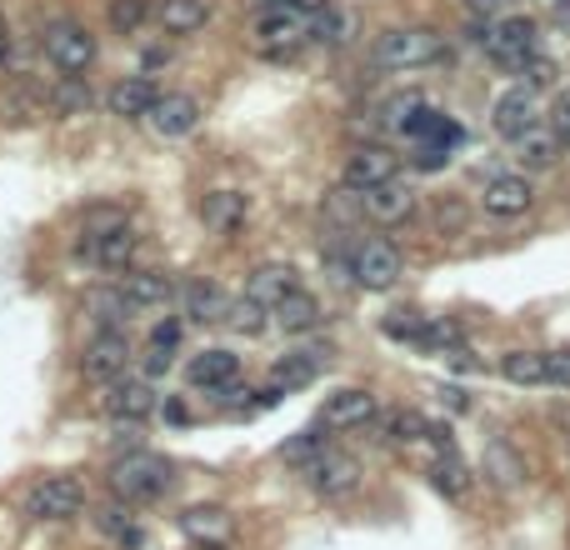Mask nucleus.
<instances>
[{
  "instance_id": "6",
  "label": "nucleus",
  "mask_w": 570,
  "mask_h": 550,
  "mask_svg": "<svg viewBox=\"0 0 570 550\" xmlns=\"http://www.w3.org/2000/svg\"><path fill=\"white\" fill-rule=\"evenodd\" d=\"M351 276L361 291H390V285L406 276V260L390 240H366V246H355L351 256Z\"/></svg>"
},
{
  "instance_id": "21",
  "label": "nucleus",
  "mask_w": 570,
  "mask_h": 550,
  "mask_svg": "<svg viewBox=\"0 0 570 550\" xmlns=\"http://www.w3.org/2000/svg\"><path fill=\"white\" fill-rule=\"evenodd\" d=\"M400 136H406L410 145H455V141H461L455 120H445V110L426 106V100H420V106L400 120Z\"/></svg>"
},
{
  "instance_id": "45",
  "label": "nucleus",
  "mask_w": 570,
  "mask_h": 550,
  "mask_svg": "<svg viewBox=\"0 0 570 550\" xmlns=\"http://www.w3.org/2000/svg\"><path fill=\"white\" fill-rule=\"evenodd\" d=\"M546 386H570V351L546 356Z\"/></svg>"
},
{
  "instance_id": "15",
  "label": "nucleus",
  "mask_w": 570,
  "mask_h": 550,
  "mask_svg": "<svg viewBox=\"0 0 570 550\" xmlns=\"http://www.w3.org/2000/svg\"><path fill=\"white\" fill-rule=\"evenodd\" d=\"M481 205H485V216L495 220H516L536 205V191H530L526 175H491L481 191Z\"/></svg>"
},
{
  "instance_id": "26",
  "label": "nucleus",
  "mask_w": 570,
  "mask_h": 550,
  "mask_svg": "<svg viewBox=\"0 0 570 550\" xmlns=\"http://www.w3.org/2000/svg\"><path fill=\"white\" fill-rule=\"evenodd\" d=\"M136 230L130 226H116V230H106V236H90L86 240V250H90V260H96L100 270H130V260H136Z\"/></svg>"
},
{
  "instance_id": "18",
  "label": "nucleus",
  "mask_w": 570,
  "mask_h": 550,
  "mask_svg": "<svg viewBox=\"0 0 570 550\" xmlns=\"http://www.w3.org/2000/svg\"><path fill=\"white\" fill-rule=\"evenodd\" d=\"M355 201H361V211H366L376 226H400V220L416 216V191L400 181H386V185H376V191L355 195Z\"/></svg>"
},
{
  "instance_id": "10",
  "label": "nucleus",
  "mask_w": 570,
  "mask_h": 550,
  "mask_svg": "<svg viewBox=\"0 0 570 550\" xmlns=\"http://www.w3.org/2000/svg\"><path fill=\"white\" fill-rule=\"evenodd\" d=\"M100 406H106L110 421L140 425L146 416H155V406H161V400H155V386H151V380H130V376H120V380H110V386H106Z\"/></svg>"
},
{
  "instance_id": "43",
  "label": "nucleus",
  "mask_w": 570,
  "mask_h": 550,
  "mask_svg": "<svg viewBox=\"0 0 570 550\" xmlns=\"http://www.w3.org/2000/svg\"><path fill=\"white\" fill-rule=\"evenodd\" d=\"M550 130H556V141L570 151V90H556V100H550Z\"/></svg>"
},
{
  "instance_id": "36",
  "label": "nucleus",
  "mask_w": 570,
  "mask_h": 550,
  "mask_svg": "<svg viewBox=\"0 0 570 550\" xmlns=\"http://www.w3.org/2000/svg\"><path fill=\"white\" fill-rule=\"evenodd\" d=\"M51 106H55V116H80V110L90 106V86H86V76H61V86H55Z\"/></svg>"
},
{
  "instance_id": "34",
  "label": "nucleus",
  "mask_w": 570,
  "mask_h": 550,
  "mask_svg": "<svg viewBox=\"0 0 570 550\" xmlns=\"http://www.w3.org/2000/svg\"><path fill=\"white\" fill-rule=\"evenodd\" d=\"M386 435L400 445H420V441H431V421L420 410H396V416H386Z\"/></svg>"
},
{
  "instance_id": "30",
  "label": "nucleus",
  "mask_w": 570,
  "mask_h": 550,
  "mask_svg": "<svg viewBox=\"0 0 570 550\" xmlns=\"http://www.w3.org/2000/svg\"><path fill=\"white\" fill-rule=\"evenodd\" d=\"M181 526H185V536L205 540V546H221V540L230 536V516L221 506H191L181 516Z\"/></svg>"
},
{
  "instance_id": "49",
  "label": "nucleus",
  "mask_w": 570,
  "mask_h": 550,
  "mask_svg": "<svg viewBox=\"0 0 570 550\" xmlns=\"http://www.w3.org/2000/svg\"><path fill=\"white\" fill-rule=\"evenodd\" d=\"M465 11L471 15H501L506 11V0H465Z\"/></svg>"
},
{
  "instance_id": "42",
  "label": "nucleus",
  "mask_w": 570,
  "mask_h": 550,
  "mask_svg": "<svg viewBox=\"0 0 570 550\" xmlns=\"http://www.w3.org/2000/svg\"><path fill=\"white\" fill-rule=\"evenodd\" d=\"M520 76H526V86H530V90H550V86H556L560 71H556V61H550V55H530Z\"/></svg>"
},
{
  "instance_id": "22",
  "label": "nucleus",
  "mask_w": 570,
  "mask_h": 550,
  "mask_svg": "<svg viewBox=\"0 0 570 550\" xmlns=\"http://www.w3.org/2000/svg\"><path fill=\"white\" fill-rule=\"evenodd\" d=\"M250 216V201L240 191H205L201 195V220L205 230H216V236H236Z\"/></svg>"
},
{
  "instance_id": "46",
  "label": "nucleus",
  "mask_w": 570,
  "mask_h": 550,
  "mask_svg": "<svg viewBox=\"0 0 570 550\" xmlns=\"http://www.w3.org/2000/svg\"><path fill=\"white\" fill-rule=\"evenodd\" d=\"M445 161H451V145H420V155H416L420 171H441Z\"/></svg>"
},
{
  "instance_id": "1",
  "label": "nucleus",
  "mask_w": 570,
  "mask_h": 550,
  "mask_svg": "<svg viewBox=\"0 0 570 550\" xmlns=\"http://www.w3.org/2000/svg\"><path fill=\"white\" fill-rule=\"evenodd\" d=\"M441 55H445V45L431 25H390V31H380L376 45H370V61H376L380 71H420V65H435Z\"/></svg>"
},
{
  "instance_id": "3",
  "label": "nucleus",
  "mask_w": 570,
  "mask_h": 550,
  "mask_svg": "<svg viewBox=\"0 0 570 550\" xmlns=\"http://www.w3.org/2000/svg\"><path fill=\"white\" fill-rule=\"evenodd\" d=\"M481 45H485V61H491V65H501V71L520 76L530 55H540V51H536V45H540V31H536V21H530V15H506V21L485 25Z\"/></svg>"
},
{
  "instance_id": "11",
  "label": "nucleus",
  "mask_w": 570,
  "mask_h": 550,
  "mask_svg": "<svg viewBox=\"0 0 570 550\" xmlns=\"http://www.w3.org/2000/svg\"><path fill=\"white\" fill-rule=\"evenodd\" d=\"M305 41H311V21H305V15H295V11H260L256 45L266 55H295Z\"/></svg>"
},
{
  "instance_id": "24",
  "label": "nucleus",
  "mask_w": 570,
  "mask_h": 550,
  "mask_svg": "<svg viewBox=\"0 0 570 550\" xmlns=\"http://www.w3.org/2000/svg\"><path fill=\"white\" fill-rule=\"evenodd\" d=\"M291 291H301V276H295V266H280V260H266V266L250 270L246 281V295L250 301H260L270 311V305H280Z\"/></svg>"
},
{
  "instance_id": "37",
  "label": "nucleus",
  "mask_w": 570,
  "mask_h": 550,
  "mask_svg": "<svg viewBox=\"0 0 570 550\" xmlns=\"http://www.w3.org/2000/svg\"><path fill=\"white\" fill-rule=\"evenodd\" d=\"M110 31L116 35H136L140 25H146V15H151V0H110Z\"/></svg>"
},
{
  "instance_id": "12",
  "label": "nucleus",
  "mask_w": 570,
  "mask_h": 550,
  "mask_svg": "<svg viewBox=\"0 0 570 550\" xmlns=\"http://www.w3.org/2000/svg\"><path fill=\"white\" fill-rule=\"evenodd\" d=\"M305 475H311L315 496L341 500V496H351V490L361 486V461H355V455H345V451H325L321 461L305 465Z\"/></svg>"
},
{
  "instance_id": "29",
  "label": "nucleus",
  "mask_w": 570,
  "mask_h": 550,
  "mask_svg": "<svg viewBox=\"0 0 570 550\" xmlns=\"http://www.w3.org/2000/svg\"><path fill=\"white\" fill-rule=\"evenodd\" d=\"M86 315H90L96 331H126L136 311H130V301L120 295V285H110V291H90L86 295Z\"/></svg>"
},
{
  "instance_id": "20",
  "label": "nucleus",
  "mask_w": 570,
  "mask_h": 550,
  "mask_svg": "<svg viewBox=\"0 0 570 550\" xmlns=\"http://www.w3.org/2000/svg\"><path fill=\"white\" fill-rule=\"evenodd\" d=\"M155 100H161V90H155V80H146V76H126L106 90V110L116 120H146Z\"/></svg>"
},
{
  "instance_id": "50",
  "label": "nucleus",
  "mask_w": 570,
  "mask_h": 550,
  "mask_svg": "<svg viewBox=\"0 0 570 550\" xmlns=\"http://www.w3.org/2000/svg\"><path fill=\"white\" fill-rule=\"evenodd\" d=\"M11 61V31H6V21H0V65Z\"/></svg>"
},
{
  "instance_id": "2",
  "label": "nucleus",
  "mask_w": 570,
  "mask_h": 550,
  "mask_svg": "<svg viewBox=\"0 0 570 550\" xmlns=\"http://www.w3.org/2000/svg\"><path fill=\"white\" fill-rule=\"evenodd\" d=\"M165 486H171V465L151 451H126L110 465V490H116V500H126V506H136V500H161Z\"/></svg>"
},
{
  "instance_id": "19",
  "label": "nucleus",
  "mask_w": 570,
  "mask_h": 550,
  "mask_svg": "<svg viewBox=\"0 0 570 550\" xmlns=\"http://www.w3.org/2000/svg\"><path fill=\"white\" fill-rule=\"evenodd\" d=\"M120 295L130 301V311H161V305H171L175 285L165 270H120Z\"/></svg>"
},
{
  "instance_id": "4",
  "label": "nucleus",
  "mask_w": 570,
  "mask_h": 550,
  "mask_svg": "<svg viewBox=\"0 0 570 550\" xmlns=\"http://www.w3.org/2000/svg\"><path fill=\"white\" fill-rule=\"evenodd\" d=\"M41 51L61 76H86L90 65H96L100 45H96V35H90L86 21H51L41 31Z\"/></svg>"
},
{
  "instance_id": "31",
  "label": "nucleus",
  "mask_w": 570,
  "mask_h": 550,
  "mask_svg": "<svg viewBox=\"0 0 570 550\" xmlns=\"http://www.w3.org/2000/svg\"><path fill=\"white\" fill-rule=\"evenodd\" d=\"M485 475H491L501 490H516L520 481H526V461H520L506 441H495V445H485Z\"/></svg>"
},
{
  "instance_id": "13",
  "label": "nucleus",
  "mask_w": 570,
  "mask_h": 550,
  "mask_svg": "<svg viewBox=\"0 0 570 550\" xmlns=\"http://www.w3.org/2000/svg\"><path fill=\"white\" fill-rule=\"evenodd\" d=\"M376 421V396L361 386H345L335 396H325V410H321V425L325 431H361V425Z\"/></svg>"
},
{
  "instance_id": "28",
  "label": "nucleus",
  "mask_w": 570,
  "mask_h": 550,
  "mask_svg": "<svg viewBox=\"0 0 570 550\" xmlns=\"http://www.w3.org/2000/svg\"><path fill=\"white\" fill-rule=\"evenodd\" d=\"M566 155V145L556 141V130L550 126H536V130H526L516 141V161L526 165V171H550V165Z\"/></svg>"
},
{
  "instance_id": "8",
  "label": "nucleus",
  "mask_w": 570,
  "mask_h": 550,
  "mask_svg": "<svg viewBox=\"0 0 570 550\" xmlns=\"http://www.w3.org/2000/svg\"><path fill=\"white\" fill-rule=\"evenodd\" d=\"M80 370H86L90 380H100V386H110V380H120L130 370V341L126 331H96L86 341V351H80Z\"/></svg>"
},
{
  "instance_id": "44",
  "label": "nucleus",
  "mask_w": 570,
  "mask_h": 550,
  "mask_svg": "<svg viewBox=\"0 0 570 550\" xmlns=\"http://www.w3.org/2000/svg\"><path fill=\"white\" fill-rule=\"evenodd\" d=\"M345 25H351V21H345V15H335V11H325V15H315V41H331V45H341L345 41Z\"/></svg>"
},
{
  "instance_id": "40",
  "label": "nucleus",
  "mask_w": 570,
  "mask_h": 550,
  "mask_svg": "<svg viewBox=\"0 0 570 550\" xmlns=\"http://www.w3.org/2000/svg\"><path fill=\"white\" fill-rule=\"evenodd\" d=\"M420 346L431 351V356H445V351H461V325L455 321H426V335H420Z\"/></svg>"
},
{
  "instance_id": "16",
  "label": "nucleus",
  "mask_w": 570,
  "mask_h": 550,
  "mask_svg": "<svg viewBox=\"0 0 570 550\" xmlns=\"http://www.w3.org/2000/svg\"><path fill=\"white\" fill-rule=\"evenodd\" d=\"M146 120H151V130L161 141H181V136H191V130L201 126V100L185 96V90H171V96L155 100Z\"/></svg>"
},
{
  "instance_id": "41",
  "label": "nucleus",
  "mask_w": 570,
  "mask_h": 550,
  "mask_svg": "<svg viewBox=\"0 0 570 550\" xmlns=\"http://www.w3.org/2000/svg\"><path fill=\"white\" fill-rule=\"evenodd\" d=\"M325 451H331V445H325V435H315V431H301V435H295V441H286V445H280V455H286V461H291V465H301V471H305V465H311V461H321Z\"/></svg>"
},
{
  "instance_id": "25",
  "label": "nucleus",
  "mask_w": 570,
  "mask_h": 550,
  "mask_svg": "<svg viewBox=\"0 0 570 550\" xmlns=\"http://www.w3.org/2000/svg\"><path fill=\"white\" fill-rule=\"evenodd\" d=\"M270 321H276L286 335H311L315 325L325 321V305L315 301L311 291H291L280 305H270Z\"/></svg>"
},
{
  "instance_id": "17",
  "label": "nucleus",
  "mask_w": 570,
  "mask_h": 550,
  "mask_svg": "<svg viewBox=\"0 0 570 550\" xmlns=\"http://www.w3.org/2000/svg\"><path fill=\"white\" fill-rule=\"evenodd\" d=\"M185 376H191L195 390H205V396H221V390H230L240 380V356L211 346V351H201V356L185 366Z\"/></svg>"
},
{
  "instance_id": "14",
  "label": "nucleus",
  "mask_w": 570,
  "mask_h": 550,
  "mask_svg": "<svg viewBox=\"0 0 570 550\" xmlns=\"http://www.w3.org/2000/svg\"><path fill=\"white\" fill-rule=\"evenodd\" d=\"M325 360H331V351L321 346H301V351H286V356H276V366H270V390H305L315 386V376L325 370Z\"/></svg>"
},
{
  "instance_id": "9",
  "label": "nucleus",
  "mask_w": 570,
  "mask_h": 550,
  "mask_svg": "<svg viewBox=\"0 0 570 550\" xmlns=\"http://www.w3.org/2000/svg\"><path fill=\"white\" fill-rule=\"evenodd\" d=\"M396 171H400L396 151H386V145H355L351 161H345V191L366 195V191H376V185L396 181Z\"/></svg>"
},
{
  "instance_id": "38",
  "label": "nucleus",
  "mask_w": 570,
  "mask_h": 550,
  "mask_svg": "<svg viewBox=\"0 0 570 550\" xmlns=\"http://www.w3.org/2000/svg\"><path fill=\"white\" fill-rule=\"evenodd\" d=\"M230 325H236L240 335H260L270 325V311L260 301H250V295H240V301H230V315H226Z\"/></svg>"
},
{
  "instance_id": "32",
  "label": "nucleus",
  "mask_w": 570,
  "mask_h": 550,
  "mask_svg": "<svg viewBox=\"0 0 570 550\" xmlns=\"http://www.w3.org/2000/svg\"><path fill=\"white\" fill-rule=\"evenodd\" d=\"M501 376L510 386H546V356L540 351H506L501 356Z\"/></svg>"
},
{
  "instance_id": "35",
  "label": "nucleus",
  "mask_w": 570,
  "mask_h": 550,
  "mask_svg": "<svg viewBox=\"0 0 570 550\" xmlns=\"http://www.w3.org/2000/svg\"><path fill=\"white\" fill-rule=\"evenodd\" d=\"M96 526L110 530L120 546H130V550L140 546V530H136V520H130V506H126V500H116V506H100V510H96Z\"/></svg>"
},
{
  "instance_id": "48",
  "label": "nucleus",
  "mask_w": 570,
  "mask_h": 550,
  "mask_svg": "<svg viewBox=\"0 0 570 550\" xmlns=\"http://www.w3.org/2000/svg\"><path fill=\"white\" fill-rule=\"evenodd\" d=\"M171 360H175V351H161V346H151L146 351V376H165V370H171Z\"/></svg>"
},
{
  "instance_id": "39",
  "label": "nucleus",
  "mask_w": 570,
  "mask_h": 550,
  "mask_svg": "<svg viewBox=\"0 0 570 550\" xmlns=\"http://www.w3.org/2000/svg\"><path fill=\"white\" fill-rule=\"evenodd\" d=\"M426 321H431V315H420V311H390L386 321H380V331H386L390 341H416V346H420Z\"/></svg>"
},
{
  "instance_id": "5",
  "label": "nucleus",
  "mask_w": 570,
  "mask_h": 550,
  "mask_svg": "<svg viewBox=\"0 0 570 550\" xmlns=\"http://www.w3.org/2000/svg\"><path fill=\"white\" fill-rule=\"evenodd\" d=\"M25 516L51 520V526L80 520L86 516V486H80L76 475H41V481L25 490Z\"/></svg>"
},
{
  "instance_id": "7",
  "label": "nucleus",
  "mask_w": 570,
  "mask_h": 550,
  "mask_svg": "<svg viewBox=\"0 0 570 550\" xmlns=\"http://www.w3.org/2000/svg\"><path fill=\"white\" fill-rule=\"evenodd\" d=\"M491 126H495V136H501V141H510V145H516L526 130H536L540 126L536 90H530V86L501 90V96H495V106H491Z\"/></svg>"
},
{
  "instance_id": "23",
  "label": "nucleus",
  "mask_w": 570,
  "mask_h": 550,
  "mask_svg": "<svg viewBox=\"0 0 570 550\" xmlns=\"http://www.w3.org/2000/svg\"><path fill=\"white\" fill-rule=\"evenodd\" d=\"M181 311H185V321H195V325H221L230 315V295L221 291L216 281H185V291H181Z\"/></svg>"
},
{
  "instance_id": "47",
  "label": "nucleus",
  "mask_w": 570,
  "mask_h": 550,
  "mask_svg": "<svg viewBox=\"0 0 570 550\" xmlns=\"http://www.w3.org/2000/svg\"><path fill=\"white\" fill-rule=\"evenodd\" d=\"M175 341H181V321H161L151 331V346H161V351H175Z\"/></svg>"
},
{
  "instance_id": "27",
  "label": "nucleus",
  "mask_w": 570,
  "mask_h": 550,
  "mask_svg": "<svg viewBox=\"0 0 570 550\" xmlns=\"http://www.w3.org/2000/svg\"><path fill=\"white\" fill-rule=\"evenodd\" d=\"M155 25H161L165 35H195L205 21H211V11H205V0H155Z\"/></svg>"
},
{
  "instance_id": "33",
  "label": "nucleus",
  "mask_w": 570,
  "mask_h": 550,
  "mask_svg": "<svg viewBox=\"0 0 570 550\" xmlns=\"http://www.w3.org/2000/svg\"><path fill=\"white\" fill-rule=\"evenodd\" d=\"M435 490H445L451 500H461L465 490H471V471H465V461L455 451H441V461H435Z\"/></svg>"
}]
</instances>
